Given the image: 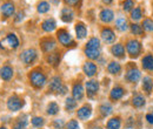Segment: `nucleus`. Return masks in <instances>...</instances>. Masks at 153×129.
<instances>
[{
    "label": "nucleus",
    "instance_id": "6",
    "mask_svg": "<svg viewBox=\"0 0 153 129\" xmlns=\"http://www.w3.org/2000/svg\"><path fill=\"white\" fill-rule=\"evenodd\" d=\"M48 91H51L52 93H60V94H65L66 88L62 86L61 79L59 76H54L48 85Z\"/></svg>",
    "mask_w": 153,
    "mask_h": 129
},
{
    "label": "nucleus",
    "instance_id": "17",
    "mask_svg": "<svg viewBox=\"0 0 153 129\" xmlns=\"http://www.w3.org/2000/svg\"><path fill=\"white\" fill-rule=\"evenodd\" d=\"M82 69H84V73L86 74L87 76H90V77L93 76V75H96V73H97V66L93 62H91V61H87V62L84 65Z\"/></svg>",
    "mask_w": 153,
    "mask_h": 129
},
{
    "label": "nucleus",
    "instance_id": "8",
    "mask_svg": "<svg viewBox=\"0 0 153 129\" xmlns=\"http://www.w3.org/2000/svg\"><path fill=\"white\" fill-rule=\"evenodd\" d=\"M14 11H16V7H14V4L12 1H6L1 5V14L4 15V18H10L14 14Z\"/></svg>",
    "mask_w": 153,
    "mask_h": 129
},
{
    "label": "nucleus",
    "instance_id": "10",
    "mask_svg": "<svg viewBox=\"0 0 153 129\" xmlns=\"http://www.w3.org/2000/svg\"><path fill=\"white\" fill-rule=\"evenodd\" d=\"M56 41L53 40V39H51V38H47V39H44L42 41H41V48H42V51L44 52H46V53H50V52H52L54 48H56Z\"/></svg>",
    "mask_w": 153,
    "mask_h": 129
},
{
    "label": "nucleus",
    "instance_id": "41",
    "mask_svg": "<svg viewBox=\"0 0 153 129\" xmlns=\"http://www.w3.org/2000/svg\"><path fill=\"white\" fill-rule=\"evenodd\" d=\"M133 7H134L133 0H125V1H124V5H123L124 11H131Z\"/></svg>",
    "mask_w": 153,
    "mask_h": 129
},
{
    "label": "nucleus",
    "instance_id": "7",
    "mask_svg": "<svg viewBox=\"0 0 153 129\" xmlns=\"http://www.w3.org/2000/svg\"><path fill=\"white\" fill-rule=\"evenodd\" d=\"M126 49H127V53L130 54L131 57H137V56L140 54L141 45L137 40H130L127 42V45H126Z\"/></svg>",
    "mask_w": 153,
    "mask_h": 129
},
{
    "label": "nucleus",
    "instance_id": "31",
    "mask_svg": "<svg viewBox=\"0 0 153 129\" xmlns=\"http://www.w3.org/2000/svg\"><path fill=\"white\" fill-rule=\"evenodd\" d=\"M99 111H100V114L102 115V116H108L111 113H112V106L110 105V103H102L101 106H100V108H99Z\"/></svg>",
    "mask_w": 153,
    "mask_h": 129
},
{
    "label": "nucleus",
    "instance_id": "49",
    "mask_svg": "<svg viewBox=\"0 0 153 129\" xmlns=\"http://www.w3.org/2000/svg\"><path fill=\"white\" fill-rule=\"evenodd\" d=\"M96 129H101V128H96Z\"/></svg>",
    "mask_w": 153,
    "mask_h": 129
},
{
    "label": "nucleus",
    "instance_id": "16",
    "mask_svg": "<svg viewBox=\"0 0 153 129\" xmlns=\"http://www.w3.org/2000/svg\"><path fill=\"white\" fill-rule=\"evenodd\" d=\"M72 94H73V99L78 100H81L84 97V88L81 86V83H74L73 85V88H72Z\"/></svg>",
    "mask_w": 153,
    "mask_h": 129
},
{
    "label": "nucleus",
    "instance_id": "2",
    "mask_svg": "<svg viewBox=\"0 0 153 129\" xmlns=\"http://www.w3.org/2000/svg\"><path fill=\"white\" fill-rule=\"evenodd\" d=\"M18 46H19V40L13 33L7 34V37L0 41V48L2 49H16L18 48Z\"/></svg>",
    "mask_w": 153,
    "mask_h": 129
},
{
    "label": "nucleus",
    "instance_id": "20",
    "mask_svg": "<svg viewBox=\"0 0 153 129\" xmlns=\"http://www.w3.org/2000/svg\"><path fill=\"white\" fill-rule=\"evenodd\" d=\"M0 76L2 80H10L12 79L13 76V69L10 67V66H4L1 69H0Z\"/></svg>",
    "mask_w": 153,
    "mask_h": 129
},
{
    "label": "nucleus",
    "instance_id": "30",
    "mask_svg": "<svg viewBox=\"0 0 153 129\" xmlns=\"http://www.w3.org/2000/svg\"><path fill=\"white\" fill-rule=\"evenodd\" d=\"M107 71H108V73L111 74H118L120 73V71H121V66L118 63V62H111L108 66H107Z\"/></svg>",
    "mask_w": 153,
    "mask_h": 129
},
{
    "label": "nucleus",
    "instance_id": "37",
    "mask_svg": "<svg viewBox=\"0 0 153 129\" xmlns=\"http://www.w3.org/2000/svg\"><path fill=\"white\" fill-rule=\"evenodd\" d=\"M131 31H132V33H133L134 35H141L143 32H144L143 26H139V25H137V24L131 25Z\"/></svg>",
    "mask_w": 153,
    "mask_h": 129
},
{
    "label": "nucleus",
    "instance_id": "1",
    "mask_svg": "<svg viewBox=\"0 0 153 129\" xmlns=\"http://www.w3.org/2000/svg\"><path fill=\"white\" fill-rule=\"evenodd\" d=\"M28 77H30L31 85L34 88H41L46 83V76H45V74L42 73L41 71H38V69L32 71L30 73V75H28Z\"/></svg>",
    "mask_w": 153,
    "mask_h": 129
},
{
    "label": "nucleus",
    "instance_id": "40",
    "mask_svg": "<svg viewBox=\"0 0 153 129\" xmlns=\"http://www.w3.org/2000/svg\"><path fill=\"white\" fill-rule=\"evenodd\" d=\"M31 121H32V125H33L34 127L40 128V127H42V126H44V119H42V117H38V116H36V117H33Z\"/></svg>",
    "mask_w": 153,
    "mask_h": 129
},
{
    "label": "nucleus",
    "instance_id": "34",
    "mask_svg": "<svg viewBox=\"0 0 153 129\" xmlns=\"http://www.w3.org/2000/svg\"><path fill=\"white\" fill-rule=\"evenodd\" d=\"M76 107V99H73V97H67L66 101H65V108H66V111H73Z\"/></svg>",
    "mask_w": 153,
    "mask_h": 129
},
{
    "label": "nucleus",
    "instance_id": "48",
    "mask_svg": "<svg viewBox=\"0 0 153 129\" xmlns=\"http://www.w3.org/2000/svg\"><path fill=\"white\" fill-rule=\"evenodd\" d=\"M0 129H6L5 127H0Z\"/></svg>",
    "mask_w": 153,
    "mask_h": 129
},
{
    "label": "nucleus",
    "instance_id": "26",
    "mask_svg": "<svg viewBox=\"0 0 153 129\" xmlns=\"http://www.w3.org/2000/svg\"><path fill=\"white\" fill-rule=\"evenodd\" d=\"M59 61H60V54L59 53H52L47 56V62L52 66H58L59 65Z\"/></svg>",
    "mask_w": 153,
    "mask_h": 129
},
{
    "label": "nucleus",
    "instance_id": "13",
    "mask_svg": "<svg viewBox=\"0 0 153 129\" xmlns=\"http://www.w3.org/2000/svg\"><path fill=\"white\" fill-rule=\"evenodd\" d=\"M99 18H100V20H101L102 22L108 24V22H111V21L113 20L114 13H113V11H111V10H108V8H105V10H102V11L100 12Z\"/></svg>",
    "mask_w": 153,
    "mask_h": 129
},
{
    "label": "nucleus",
    "instance_id": "47",
    "mask_svg": "<svg viewBox=\"0 0 153 129\" xmlns=\"http://www.w3.org/2000/svg\"><path fill=\"white\" fill-rule=\"evenodd\" d=\"M112 1H113V0H102V2H105L106 5H110Z\"/></svg>",
    "mask_w": 153,
    "mask_h": 129
},
{
    "label": "nucleus",
    "instance_id": "36",
    "mask_svg": "<svg viewBox=\"0 0 153 129\" xmlns=\"http://www.w3.org/2000/svg\"><path fill=\"white\" fill-rule=\"evenodd\" d=\"M58 113H59V106L56 102H51L47 106V114L48 115H56Z\"/></svg>",
    "mask_w": 153,
    "mask_h": 129
},
{
    "label": "nucleus",
    "instance_id": "3",
    "mask_svg": "<svg viewBox=\"0 0 153 129\" xmlns=\"http://www.w3.org/2000/svg\"><path fill=\"white\" fill-rule=\"evenodd\" d=\"M25 102L18 95H12L7 100V108L11 111H18L24 107Z\"/></svg>",
    "mask_w": 153,
    "mask_h": 129
},
{
    "label": "nucleus",
    "instance_id": "28",
    "mask_svg": "<svg viewBox=\"0 0 153 129\" xmlns=\"http://www.w3.org/2000/svg\"><path fill=\"white\" fill-rule=\"evenodd\" d=\"M85 54L88 59L91 60H96L100 55V49H91V48H86L85 49Z\"/></svg>",
    "mask_w": 153,
    "mask_h": 129
},
{
    "label": "nucleus",
    "instance_id": "39",
    "mask_svg": "<svg viewBox=\"0 0 153 129\" xmlns=\"http://www.w3.org/2000/svg\"><path fill=\"white\" fill-rule=\"evenodd\" d=\"M143 17V13H141V10L139 8V7H137V8H134L133 11L131 12V18L133 19V20H140Z\"/></svg>",
    "mask_w": 153,
    "mask_h": 129
},
{
    "label": "nucleus",
    "instance_id": "32",
    "mask_svg": "<svg viewBox=\"0 0 153 129\" xmlns=\"http://www.w3.org/2000/svg\"><path fill=\"white\" fill-rule=\"evenodd\" d=\"M50 8H51V6H50V4L47 1H40L38 4V6H37V11L41 14L42 13H47L50 11Z\"/></svg>",
    "mask_w": 153,
    "mask_h": 129
},
{
    "label": "nucleus",
    "instance_id": "29",
    "mask_svg": "<svg viewBox=\"0 0 153 129\" xmlns=\"http://www.w3.org/2000/svg\"><path fill=\"white\" fill-rule=\"evenodd\" d=\"M120 125H121V122H120L119 117H112L107 122V129H119Z\"/></svg>",
    "mask_w": 153,
    "mask_h": 129
},
{
    "label": "nucleus",
    "instance_id": "21",
    "mask_svg": "<svg viewBox=\"0 0 153 129\" xmlns=\"http://www.w3.org/2000/svg\"><path fill=\"white\" fill-rule=\"evenodd\" d=\"M125 94V91H124V88H121V87H114L112 91H111V94H110V97L112 99V100H119V99H121L123 97V95Z\"/></svg>",
    "mask_w": 153,
    "mask_h": 129
},
{
    "label": "nucleus",
    "instance_id": "24",
    "mask_svg": "<svg viewBox=\"0 0 153 129\" xmlns=\"http://www.w3.org/2000/svg\"><path fill=\"white\" fill-rule=\"evenodd\" d=\"M152 87H153L152 79L149 77V76L144 77V79H143V89L147 93V94H150V93L152 92Z\"/></svg>",
    "mask_w": 153,
    "mask_h": 129
},
{
    "label": "nucleus",
    "instance_id": "12",
    "mask_svg": "<svg viewBox=\"0 0 153 129\" xmlns=\"http://www.w3.org/2000/svg\"><path fill=\"white\" fill-rule=\"evenodd\" d=\"M101 39L107 43H112L115 39L114 32L111 28H104L101 31Z\"/></svg>",
    "mask_w": 153,
    "mask_h": 129
},
{
    "label": "nucleus",
    "instance_id": "9",
    "mask_svg": "<svg viewBox=\"0 0 153 129\" xmlns=\"http://www.w3.org/2000/svg\"><path fill=\"white\" fill-rule=\"evenodd\" d=\"M99 91V82L97 80H91L86 82V92H87V96L92 97L94 96Z\"/></svg>",
    "mask_w": 153,
    "mask_h": 129
},
{
    "label": "nucleus",
    "instance_id": "45",
    "mask_svg": "<svg viewBox=\"0 0 153 129\" xmlns=\"http://www.w3.org/2000/svg\"><path fill=\"white\" fill-rule=\"evenodd\" d=\"M24 19V13L22 12H19L18 14H17V18H16V22H20L21 20Z\"/></svg>",
    "mask_w": 153,
    "mask_h": 129
},
{
    "label": "nucleus",
    "instance_id": "33",
    "mask_svg": "<svg viewBox=\"0 0 153 129\" xmlns=\"http://www.w3.org/2000/svg\"><path fill=\"white\" fill-rule=\"evenodd\" d=\"M132 105L135 108H141L145 105V99L141 95H135L132 99Z\"/></svg>",
    "mask_w": 153,
    "mask_h": 129
},
{
    "label": "nucleus",
    "instance_id": "46",
    "mask_svg": "<svg viewBox=\"0 0 153 129\" xmlns=\"http://www.w3.org/2000/svg\"><path fill=\"white\" fill-rule=\"evenodd\" d=\"M146 120H147L150 123H153V111L152 113H149V114L146 115Z\"/></svg>",
    "mask_w": 153,
    "mask_h": 129
},
{
    "label": "nucleus",
    "instance_id": "35",
    "mask_svg": "<svg viewBox=\"0 0 153 129\" xmlns=\"http://www.w3.org/2000/svg\"><path fill=\"white\" fill-rule=\"evenodd\" d=\"M26 119H27L26 115H24L22 117H19L17 123L14 125L13 129H26V126H27V120Z\"/></svg>",
    "mask_w": 153,
    "mask_h": 129
},
{
    "label": "nucleus",
    "instance_id": "15",
    "mask_svg": "<svg viewBox=\"0 0 153 129\" xmlns=\"http://www.w3.org/2000/svg\"><path fill=\"white\" fill-rule=\"evenodd\" d=\"M41 27H42V29H44L45 32H52V31H54V29H56V27H57L56 20H54V19H52V18L46 19L45 21H42Z\"/></svg>",
    "mask_w": 153,
    "mask_h": 129
},
{
    "label": "nucleus",
    "instance_id": "5",
    "mask_svg": "<svg viewBox=\"0 0 153 129\" xmlns=\"http://www.w3.org/2000/svg\"><path fill=\"white\" fill-rule=\"evenodd\" d=\"M37 59V51L33 48H28L25 49L21 54H20V60L24 65H31L32 62H34V60Z\"/></svg>",
    "mask_w": 153,
    "mask_h": 129
},
{
    "label": "nucleus",
    "instance_id": "11",
    "mask_svg": "<svg viewBox=\"0 0 153 129\" xmlns=\"http://www.w3.org/2000/svg\"><path fill=\"white\" fill-rule=\"evenodd\" d=\"M78 117L80 119V120H87V119H90V116H91V114H92V108H91V106L90 105H84L79 111H78Z\"/></svg>",
    "mask_w": 153,
    "mask_h": 129
},
{
    "label": "nucleus",
    "instance_id": "22",
    "mask_svg": "<svg viewBox=\"0 0 153 129\" xmlns=\"http://www.w3.org/2000/svg\"><path fill=\"white\" fill-rule=\"evenodd\" d=\"M141 65L144 67V69L146 71H153V56L152 55H146L144 56Z\"/></svg>",
    "mask_w": 153,
    "mask_h": 129
},
{
    "label": "nucleus",
    "instance_id": "14",
    "mask_svg": "<svg viewBox=\"0 0 153 129\" xmlns=\"http://www.w3.org/2000/svg\"><path fill=\"white\" fill-rule=\"evenodd\" d=\"M60 17H61V20L64 22H71L73 20V18H74V13H73V11L70 7H64L61 10Z\"/></svg>",
    "mask_w": 153,
    "mask_h": 129
},
{
    "label": "nucleus",
    "instance_id": "4",
    "mask_svg": "<svg viewBox=\"0 0 153 129\" xmlns=\"http://www.w3.org/2000/svg\"><path fill=\"white\" fill-rule=\"evenodd\" d=\"M57 37H58L59 42H60L62 46H65V47H68V46H73V45H74V41H73L72 37H71V34H70L66 29H64V28H61V29L58 31Z\"/></svg>",
    "mask_w": 153,
    "mask_h": 129
},
{
    "label": "nucleus",
    "instance_id": "38",
    "mask_svg": "<svg viewBox=\"0 0 153 129\" xmlns=\"http://www.w3.org/2000/svg\"><path fill=\"white\" fill-rule=\"evenodd\" d=\"M143 27L144 29L149 31V32H152L153 31V20L152 19H145L143 21Z\"/></svg>",
    "mask_w": 153,
    "mask_h": 129
},
{
    "label": "nucleus",
    "instance_id": "27",
    "mask_svg": "<svg viewBox=\"0 0 153 129\" xmlns=\"http://www.w3.org/2000/svg\"><path fill=\"white\" fill-rule=\"evenodd\" d=\"M115 26L119 31L121 32H125L127 28H128V25H127V21L125 18H119L117 21H115Z\"/></svg>",
    "mask_w": 153,
    "mask_h": 129
},
{
    "label": "nucleus",
    "instance_id": "44",
    "mask_svg": "<svg viewBox=\"0 0 153 129\" xmlns=\"http://www.w3.org/2000/svg\"><path fill=\"white\" fill-rule=\"evenodd\" d=\"M53 125H54L56 129H61L62 128V126H64V122H62V120H56Z\"/></svg>",
    "mask_w": 153,
    "mask_h": 129
},
{
    "label": "nucleus",
    "instance_id": "19",
    "mask_svg": "<svg viewBox=\"0 0 153 129\" xmlns=\"http://www.w3.org/2000/svg\"><path fill=\"white\" fill-rule=\"evenodd\" d=\"M140 79V72L137 68H131L126 73V80L130 82H137Z\"/></svg>",
    "mask_w": 153,
    "mask_h": 129
},
{
    "label": "nucleus",
    "instance_id": "18",
    "mask_svg": "<svg viewBox=\"0 0 153 129\" xmlns=\"http://www.w3.org/2000/svg\"><path fill=\"white\" fill-rule=\"evenodd\" d=\"M76 38H78L79 40H81V39H84V38L86 37V34H87V28H86V26H85L84 22H78V24H76Z\"/></svg>",
    "mask_w": 153,
    "mask_h": 129
},
{
    "label": "nucleus",
    "instance_id": "43",
    "mask_svg": "<svg viewBox=\"0 0 153 129\" xmlns=\"http://www.w3.org/2000/svg\"><path fill=\"white\" fill-rule=\"evenodd\" d=\"M64 1H65V4L68 5V6H76V5L79 4L80 0H64Z\"/></svg>",
    "mask_w": 153,
    "mask_h": 129
},
{
    "label": "nucleus",
    "instance_id": "23",
    "mask_svg": "<svg viewBox=\"0 0 153 129\" xmlns=\"http://www.w3.org/2000/svg\"><path fill=\"white\" fill-rule=\"evenodd\" d=\"M112 54L117 57H123L124 54H125V49H124V46L121 43H117L112 47Z\"/></svg>",
    "mask_w": 153,
    "mask_h": 129
},
{
    "label": "nucleus",
    "instance_id": "42",
    "mask_svg": "<svg viewBox=\"0 0 153 129\" xmlns=\"http://www.w3.org/2000/svg\"><path fill=\"white\" fill-rule=\"evenodd\" d=\"M66 129H80L79 127V123L76 120H71L67 125H66Z\"/></svg>",
    "mask_w": 153,
    "mask_h": 129
},
{
    "label": "nucleus",
    "instance_id": "25",
    "mask_svg": "<svg viewBox=\"0 0 153 129\" xmlns=\"http://www.w3.org/2000/svg\"><path fill=\"white\" fill-rule=\"evenodd\" d=\"M86 48H91V49H100V41L98 38H91L87 43H86Z\"/></svg>",
    "mask_w": 153,
    "mask_h": 129
}]
</instances>
